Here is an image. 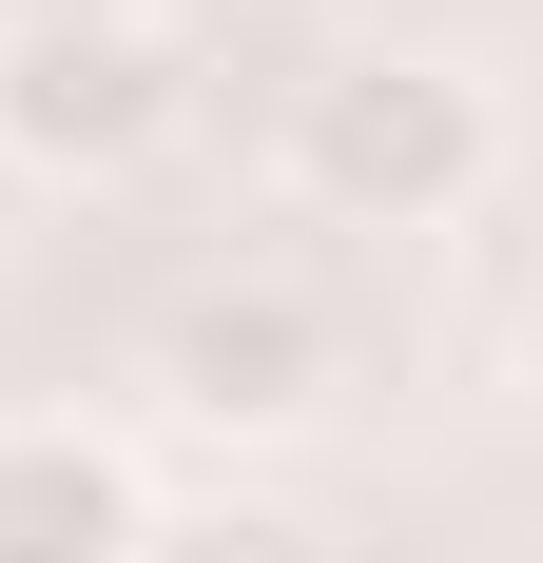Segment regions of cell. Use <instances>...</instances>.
Segmentation results:
<instances>
[{"mask_svg": "<svg viewBox=\"0 0 543 563\" xmlns=\"http://www.w3.org/2000/svg\"><path fill=\"white\" fill-rule=\"evenodd\" d=\"M136 544H156V466L78 408H0V563H136Z\"/></svg>", "mask_w": 543, "mask_h": 563, "instance_id": "277c9868", "label": "cell"}, {"mask_svg": "<svg viewBox=\"0 0 543 563\" xmlns=\"http://www.w3.org/2000/svg\"><path fill=\"white\" fill-rule=\"evenodd\" d=\"M156 408L175 428H214V448H291L330 408V311L291 273H214V291H175V331H156Z\"/></svg>", "mask_w": 543, "mask_h": 563, "instance_id": "3957f363", "label": "cell"}, {"mask_svg": "<svg viewBox=\"0 0 543 563\" xmlns=\"http://www.w3.org/2000/svg\"><path fill=\"white\" fill-rule=\"evenodd\" d=\"M40 20H117V0H0V40H40Z\"/></svg>", "mask_w": 543, "mask_h": 563, "instance_id": "5b68a950", "label": "cell"}, {"mask_svg": "<svg viewBox=\"0 0 543 563\" xmlns=\"http://www.w3.org/2000/svg\"><path fill=\"white\" fill-rule=\"evenodd\" d=\"M175 117H195V58H175V20H156V0L0 40V156H20V175H58V195H98V175L175 156Z\"/></svg>", "mask_w": 543, "mask_h": 563, "instance_id": "7a4b0ae2", "label": "cell"}, {"mask_svg": "<svg viewBox=\"0 0 543 563\" xmlns=\"http://www.w3.org/2000/svg\"><path fill=\"white\" fill-rule=\"evenodd\" d=\"M486 175H505V117L466 58H330L311 98H291V195L311 214H369V233H446V214H486Z\"/></svg>", "mask_w": 543, "mask_h": 563, "instance_id": "6da1fadb", "label": "cell"}]
</instances>
